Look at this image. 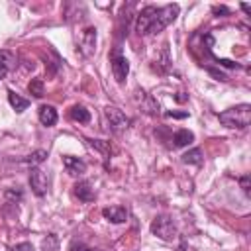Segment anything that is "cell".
Returning <instances> with one entry per match:
<instances>
[{"label": "cell", "mask_w": 251, "mask_h": 251, "mask_svg": "<svg viewBox=\"0 0 251 251\" xmlns=\"http://www.w3.org/2000/svg\"><path fill=\"white\" fill-rule=\"evenodd\" d=\"M178 16V6L176 4H167V6H145L141 12L135 16V31L139 35H153L163 31L169 24H173Z\"/></svg>", "instance_id": "obj_1"}, {"label": "cell", "mask_w": 251, "mask_h": 251, "mask_svg": "<svg viewBox=\"0 0 251 251\" xmlns=\"http://www.w3.org/2000/svg\"><path fill=\"white\" fill-rule=\"evenodd\" d=\"M218 120L226 127L245 129L249 126V122H251V106L249 104H237L233 108H227V110L218 114Z\"/></svg>", "instance_id": "obj_2"}, {"label": "cell", "mask_w": 251, "mask_h": 251, "mask_svg": "<svg viewBox=\"0 0 251 251\" xmlns=\"http://www.w3.org/2000/svg\"><path fill=\"white\" fill-rule=\"evenodd\" d=\"M151 231L155 235H159L161 239H165V241H173L176 237V227H175V224L169 216H157L151 222Z\"/></svg>", "instance_id": "obj_3"}, {"label": "cell", "mask_w": 251, "mask_h": 251, "mask_svg": "<svg viewBox=\"0 0 251 251\" xmlns=\"http://www.w3.org/2000/svg\"><path fill=\"white\" fill-rule=\"evenodd\" d=\"M104 114H106V118H108V122H110V127H112L114 131H122V129H126V127H129V124H131V120H129L120 108H116V106H108V108L104 110Z\"/></svg>", "instance_id": "obj_4"}, {"label": "cell", "mask_w": 251, "mask_h": 251, "mask_svg": "<svg viewBox=\"0 0 251 251\" xmlns=\"http://www.w3.org/2000/svg\"><path fill=\"white\" fill-rule=\"evenodd\" d=\"M29 186H31L35 196H45L49 180H47V175L39 167H31V171H29Z\"/></svg>", "instance_id": "obj_5"}, {"label": "cell", "mask_w": 251, "mask_h": 251, "mask_svg": "<svg viewBox=\"0 0 251 251\" xmlns=\"http://www.w3.org/2000/svg\"><path fill=\"white\" fill-rule=\"evenodd\" d=\"M110 63H112L114 78H116L118 82H124V80H126V76H127V73H129V63H127V59L120 53V49H116V51L112 53Z\"/></svg>", "instance_id": "obj_6"}, {"label": "cell", "mask_w": 251, "mask_h": 251, "mask_svg": "<svg viewBox=\"0 0 251 251\" xmlns=\"http://www.w3.org/2000/svg\"><path fill=\"white\" fill-rule=\"evenodd\" d=\"M63 165H65L67 173L73 175V176L82 175V173L86 171V163H84L82 159H78V157H73V155H65V157H63Z\"/></svg>", "instance_id": "obj_7"}, {"label": "cell", "mask_w": 251, "mask_h": 251, "mask_svg": "<svg viewBox=\"0 0 251 251\" xmlns=\"http://www.w3.org/2000/svg\"><path fill=\"white\" fill-rule=\"evenodd\" d=\"M102 216L114 224H124L127 220V210L122 208V206H110V208H104L102 210Z\"/></svg>", "instance_id": "obj_8"}, {"label": "cell", "mask_w": 251, "mask_h": 251, "mask_svg": "<svg viewBox=\"0 0 251 251\" xmlns=\"http://www.w3.org/2000/svg\"><path fill=\"white\" fill-rule=\"evenodd\" d=\"M57 110L51 106V104H43V106H39V122L43 124V126H47V127H51V126H55L57 124Z\"/></svg>", "instance_id": "obj_9"}, {"label": "cell", "mask_w": 251, "mask_h": 251, "mask_svg": "<svg viewBox=\"0 0 251 251\" xmlns=\"http://www.w3.org/2000/svg\"><path fill=\"white\" fill-rule=\"evenodd\" d=\"M75 194L80 202H92L94 200V188L90 186L88 180H80L75 184Z\"/></svg>", "instance_id": "obj_10"}, {"label": "cell", "mask_w": 251, "mask_h": 251, "mask_svg": "<svg viewBox=\"0 0 251 251\" xmlns=\"http://www.w3.org/2000/svg\"><path fill=\"white\" fill-rule=\"evenodd\" d=\"M94 45H96V29L94 27H86L84 35H82V53L86 57H90L92 51H94Z\"/></svg>", "instance_id": "obj_11"}, {"label": "cell", "mask_w": 251, "mask_h": 251, "mask_svg": "<svg viewBox=\"0 0 251 251\" xmlns=\"http://www.w3.org/2000/svg\"><path fill=\"white\" fill-rule=\"evenodd\" d=\"M69 116H71V120H75V122H78V124L90 122V112H88L84 106H78V104H75V106L69 110Z\"/></svg>", "instance_id": "obj_12"}, {"label": "cell", "mask_w": 251, "mask_h": 251, "mask_svg": "<svg viewBox=\"0 0 251 251\" xmlns=\"http://www.w3.org/2000/svg\"><path fill=\"white\" fill-rule=\"evenodd\" d=\"M173 145L175 147H184V145H190L194 141V133L188 131V129H178L175 135H173Z\"/></svg>", "instance_id": "obj_13"}, {"label": "cell", "mask_w": 251, "mask_h": 251, "mask_svg": "<svg viewBox=\"0 0 251 251\" xmlns=\"http://www.w3.org/2000/svg\"><path fill=\"white\" fill-rule=\"evenodd\" d=\"M8 102H10V106H12L16 112H24V110L29 106V100L22 98V96L16 94L14 90H8Z\"/></svg>", "instance_id": "obj_14"}, {"label": "cell", "mask_w": 251, "mask_h": 251, "mask_svg": "<svg viewBox=\"0 0 251 251\" xmlns=\"http://www.w3.org/2000/svg\"><path fill=\"white\" fill-rule=\"evenodd\" d=\"M182 163H188V165H200V163H202V151H200L198 147L186 151V153L182 155Z\"/></svg>", "instance_id": "obj_15"}, {"label": "cell", "mask_w": 251, "mask_h": 251, "mask_svg": "<svg viewBox=\"0 0 251 251\" xmlns=\"http://www.w3.org/2000/svg\"><path fill=\"white\" fill-rule=\"evenodd\" d=\"M45 159H47V151H45V149H37V151H33L31 155H27L24 161H25V163H29L31 167H37V165H39V163H43Z\"/></svg>", "instance_id": "obj_16"}, {"label": "cell", "mask_w": 251, "mask_h": 251, "mask_svg": "<svg viewBox=\"0 0 251 251\" xmlns=\"http://www.w3.org/2000/svg\"><path fill=\"white\" fill-rule=\"evenodd\" d=\"M88 143H90L94 149H98L104 157H110V153H112V145H110V141H102V139H88Z\"/></svg>", "instance_id": "obj_17"}, {"label": "cell", "mask_w": 251, "mask_h": 251, "mask_svg": "<svg viewBox=\"0 0 251 251\" xmlns=\"http://www.w3.org/2000/svg\"><path fill=\"white\" fill-rule=\"evenodd\" d=\"M27 90H29V94H33L35 98H41V96L45 94V88H43V80H41V78H31V82H29Z\"/></svg>", "instance_id": "obj_18"}, {"label": "cell", "mask_w": 251, "mask_h": 251, "mask_svg": "<svg viewBox=\"0 0 251 251\" xmlns=\"http://www.w3.org/2000/svg\"><path fill=\"white\" fill-rule=\"evenodd\" d=\"M10 61H12V55L6 53V51H2V53H0V78H4V76L8 75V71H10Z\"/></svg>", "instance_id": "obj_19"}, {"label": "cell", "mask_w": 251, "mask_h": 251, "mask_svg": "<svg viewBox=\"0 0 251 251\" xmlns=\"http://www.w3.org/2000/svg\"><path fill=\"white\" fill-rule=\"evenodd\" d=\"M43 251H59V239L53 233L43 239Z\"/></svg>", "instance_id": "obj_20"}, {"label": "cell", "mask_w": 251, "mask_h": 251, "mask_svg": "<svg viewBox=\"0 0 251 251\" xmlns=\"http://www.w3.org/2000/svg\"><path fill=\"white\" fill-rule=\"evenodd\" d=\"M6 200H10V202H18V200H22V190L8 188V190H6Z\"/></svg>", "instance_id": "obj_21"}, {"label": "cell", "mask_w": 251, "mask_h": 251, "mask_svg": "<svg viewBox=\"0 0 251 251\" xmlns=\"http://www.w3.org/2000/svg\"><path fill=\"white\" fill-rule=\"evenodd\" d=\"M212 14L214 16H229L231 10L227 6H212Z\"/></svg>", "instance_id": "obj_22"}, {"label": "cell", "mask_w": 251, "mask_h": 251, "mask_svg": "<svg viewBox=\"0 0 251 251\" xmlns=\"http://www.w3.org/2000/svg\"><path fill=\"white\" fill-rule=\"evenodd\" d=\"M10 251H35V249H33V245H31V243H27V241H22V243L14 245Z\"/></svg>", "instance_id": "obj_23"}, {"label": "cell", "mask_w": 251, "mask_h": 251, "mask_svg": "<svg viewBox=\"0 0 251 251\" xmlns=\"http://www.w3.org/2000/svg\"><path fill=\"white\" fill-rule=\"evenodd\" d=\"M69 251H86V245H84L82 241H76V239H75V241L71 243Z\"/></svg>", "instance_id": "obj_24"}, {"label": "cell", "mask_w": 251, "mask_h": 251, "mask_svg": "<svg viewBox=\"0 0 251 251\" xmlns=\"http://www.w3.org/2000/svg\"><path fill=\"white\" fill-rule=\"evenodd\" d=\"M239 182H241V188H243V192L249 196V175H243V176L239 178Z\"/></svg>", "instance_id": "obj_25"}, {"label": "cell", "mask_w": 251, "mask_h": 251, "mask_svg": "<svg viewBox=\"0 0 251 251\" xmlns=\"http://www.w3.org/2000/svg\"><path fill=\"white\" fill-rule=\"evenodd\" d=\"M165 116H169V118H188V112H167Z\"/></svg>", "instance_id": "obj_26"}, {"label": "cell", "mask_w": 251, "mask_h": 251, "mask_svg": "<svg viewBox=\"0 0 251 251\" xmlns=\"http://www.w3.org/2000/svg\"><path fill=\"white\" fill-rule=\"evenodd\" d=\"M241 10H243V12H247V14H249V12H251V6H249V4H241Z\"/></svg>", "instance_id": "obj_27"}]
</instances>
